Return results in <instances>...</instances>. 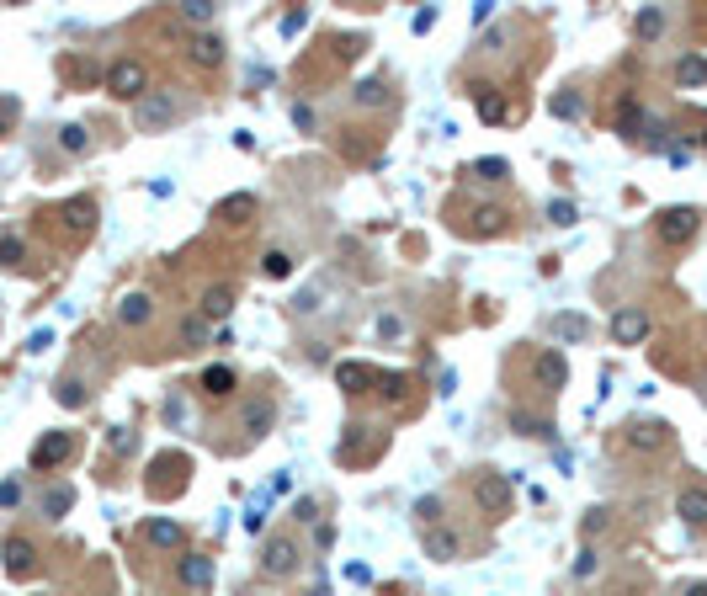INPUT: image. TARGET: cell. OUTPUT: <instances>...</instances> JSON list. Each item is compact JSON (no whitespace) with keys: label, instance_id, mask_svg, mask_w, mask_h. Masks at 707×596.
<instances>
[{"label":"cell","instance_id":"cell-15","mask_svg":"<svg viewBox=\"0 0 707 596\" xmlns=\"http://www.w3.org/2000/svg\"><path fill=\"white\" fill-rule=\"evenodd\" d=\"M676 517H681L687 528H707V490L703 485H687V490L676 496Z\"/></svg>","mask_w":707,"mask_h":596},{"label":"cell","instance_id":"cell-13","mask_svg":"<svg viewBox=\"0 0 707 596\" xmlns=\"http://www.w3.org/2000/svg\"><path fill=\"white\" fill-rule=\"evenodd\" d=\"M538 384L548 389V394H559L564 384H570V362H564V352H538Z\"/></svg>","mask_w":707,"mask_h":596},{"label":"cell","instance_id":"cell-38","mask_svg":"<svg viewBox=\"0 0 707 596\" xmlns=\"http://www.w3.org/2000/svg\"><path fill=\"white\" fill-rule=\"evenodd\" d=\"M511 426H516V432H522V437H548V432H554V426H548V421H532V416H527V410H516V416H511Z\"/></svg>","mask_w":707,"mask_h":596},{"label":"cell","instance_id":"cell-52","mask_svg":"<svg viewBox=\"0 0 707 596\" xmlns=\"http://www.w3.org/2000/svg\"><path fill=\"white\" fill-rule=\"evenodd\" d=\"M303 596H330V592H325V586H314V592H303Z\"/></svg>","mask_w":707,"mask_h":596},{"label":"cell","instance_id":"cell-47","mask_svg":"<svg viewBox=\"0 0 707 596\" xmlns=\"http://www.w3.org/2000/svg\"><path fill=\"white\" fill-rule=\"evenodd\" d=\"M106 442H112V448H117V453H133V432H122V426H117V432H112V437H106Z\"/></svg>","mask_w":707,"mask_h":596},{"label":"cell","instance_id":"cell-7","mask_svg":"<svg viewBox=\"0 0 707 596\" xmlns=\"http://www.w3.org/2000/svg\"><path fill=\"white\" fill-rule=\"evenodd\" d=\"M69 453H75V437H69V432H48V437L32 448V469H37V474H48V469H59Z\"/></svg>","mask_w":707,"mask_h":596},{"label":"cell","instance_id":"cell-25","mask_svg":"<svg viewBox=\"0 0 707 596\" xmlns=\"http://www.w3.org/2000/svg\"><path fill=\"white\" fill-rule=\"evenodd\" d=\"M474 96H479V117H484V123H506V117H511L506 96H490L484 85H474Z\"/></svg>","mask_w":707,"mask_h":596},{"label":"cell","instance_id":"cell-53","mask_svg":"<svg viewBox=\"0 0 707 596\" xmlns=\"http://www.w3.org/2000/svg\"><path fill=\"white\" fill-rule=\"evenodd\" d=\"M697 139H703V149H707V128H703V133H697Z\"/></svg>","mask_w":707,"mask_h":596},{"label":"cell","instance_id":"cell-4","mask_svg":"<svg viewBox=\"0 0 707 596\" xmlns=\"http://www.w3.org/2000/svg\"><path fill=\"white\" fill-rule=\"evenodd\" d=\"M474 501H479L484 517H506L511 512V474H484L474 485Z\"/></svg>","mask_w":707,"mask_h":596},{"label":"cell","instance_id":"cell-32","mask_svg":"<svg viewBox=\"0 0 707 596\" xmlns=\"http://www.w3.org/2000/svg\"><path fill=\"white\" fill-rule=\"evenodd\" d=\"M53 400H59L64 410H80V405H85V384H80V378H64V384L53 389Z\"/></svg>","mask_w":707,"mask_h":596},{"label":"cell","instance_id":"cell-17","mask_svg":"<svg viewBox=\"0 0 707 596\" xmlns=\"http://www.w3.org/2000/svg\"><path fill=\"white\" fill-rule=\"evenodd\" d=\"M144 538H149L154 549H186V533H181V522H170V517H149V522H144Z\"/></svg>","mask_w":707,"mask_h":596},{"label":"cell","instance_id":"cell-16","mask_svg":"<svg viewBox=\"0 0 707 596\" xmlns=\"http://www.w3.org/2000/svg\"><path fill=\"white\" fill-rule=\"evenodd\" d=\"M59 219H64L69 234H90V229H96V203H90V197H75V203L59 208Z\"/></svg>","mask_w":707,"mask_h":596},{"label":"cell","instance_id":"cell-41","mask_svg":"<svg viewBox=\"0 0 707 596\" xmlns=\"http://www.w3.org/2000/svg\"><path fill=\"white\" fill-rule=\"evenodd\" d=\"M378 384H383L378 394H383L389 405H394V400H405V378H399V373H378Z\"/></svg>","mask_w":707,"mask_h":596},{"label":"cell","instance_id":"cell-37","mask_svg":"<svg viewBox=\"0 0 707 596\" xmlns=\"http://www.w3.org/2000/svg\"><path fill=\"white\" fill-rule=\"evenodd\" d=\"M575 219H580V213H575V203H570V197H554V203H548V224H559V229H570Z\"/></svg>","mask_w":707,"mask_h":596},{"label":"cell","instance_id":"cell-48","mask_svg":"<svg viewBox=\"0 0 707 596\" xmlns=\"http://www.w3.org/2000/svg\"><path fill=\"white\" fill-rule=\"evenodd\" d=\"M346 581H357V586H367V581H373V570H367V565H346Z\"/></svg>","mask_w":707,"mask_h":596},{"label":"cell","instance_id":"cell-22","mask_svg":"<svg viewBox=\"0 0 707 596\" xmlns=\"http://www.w3.org/2000/svg\"><path fill=\"white\" fill-rule=\"evenodd\" d=\"M229 309H234V288L213 282V288L202 293V314H208V320H229Z\"/></svg>","mask_w":707,"mask_h":596},{"label":"cell","instance_id":"cell-30","mask_svg":"<svg viewBox=\"0 0 707 596\" xmlns=\"http://www.w3.org/2000/svg\"><path fill=\"white\" fill-rule=\"evenodd\" d=\"M176 11H181V21H192V27H208V21H213V0H181Z\"/></svg>","mask_w":707,"mask_h":596},{"label":"cell","instance_id":"cell-49","mask_svg":"<svg viewBox=\"0 0 707 596\" xmlns=\"http://www.w3.org/2000/svg\"><path fill=\"white\" fill-rule=\"evenodd\" d=\"M298 27H303V11H287V16H282V32H287V37H293V32H298Z\"/></svg>","mask_w":707,"mask_h":596},{"label":"cell","instance_id":"cell-27","mask_svg":"<svg viewBox=\"0 0 707 596\" xmlns=\"http://www.w3.org/2000/svg\"><path fill=\"white\" fill-rule=\"evenodd\" d=\"M59 149H64V155H85V149H90V133H85L80 123H64V128H59Z\"/></svg>","mask_w":707,"mask_h":596},{"label":"cell","instance_id":"cell-42","mask_svg":"<svg viewBox=\"0 0 707 596\" xmlns=\"http://www.w3.org/2000/svg\"><path fill=\"white\" fill-rule=\"evenodd\" d=\"M21 506V480H0V512Z\"/></svg>","mask_w":707,"mask_h":596},{"label":"cell","instance_id":"cell-24","mask_svg":"<svg viewBox=\"0 0 707 596\" xmlns=\"http://www.w3.org/2000/svg\"><path fill=\"white\" fill-rule=\"evenodd\" d=\"M202 394H208V400H224V394H234V373H229L224 362H218V368H208V373H202Z\"/></svg>","mask_w":707,"mask_h":596},{"label":"cell","instance_id":"cell-39","mask_svg":"<svg viewBox=\"0 0 707 596\" xmlns=\"http://www.w3.org/2000/svg\"><path fill=\"white\" fill-rule=\"evenodd\" d=\"M21 256H27V245L16 234H0V266H21Z\"/></svg>","mask_w":707,"mask_h":596},{"label":"cell","instance_id":"cell-46","mask_svg":"<svg viewBox=\"0 0 707 596\" xmlns=\"http://www.w3.org/2000/svg\"><path fill=\"white\" fill-rule=\"evenodd\" d=\"M585 576H596V554H591V549L575 554V581H585Z\"/></svg>","mask_w":707,"mask_h":596},{"label":"cell","instance_id":"cell-1","mask_svg":"<svg viewBox=\"0 0 707 596\" xmlns=\"http://www.w3.org/2000/svg\"><path fill=\"white\" fill-rule=\"evenodd\" d=\"M101 80H106V91H112V96H122V101H138V96L149 91V69H144L138 59H112Z\"/></svg>","mask_w":707,"mask_h":596},{"label":"cell","instance_id":"cell-40","mask_svg":"<svg viewBox=\"0 0 707 596\" xmlns=\"http://www.w3.org/2000/svg\"><path fill=\"white\" fill-rule=\"evenodd\" d=\"M16 117H21V101H16V96H0V139L16 128Z\"/></svg>","mask_w":707,"mask_h":596},{"label":"cell","instance_id":"cell-45","mask_svg":"<svg viewBox=\"0 0 707 596\" xmlns=\"http://www.w3.org/2000/svg\"><path fill=\"white\" fill-rule=\"evenodd\" d=\"M607 522H612V512H607V506H591V512H585V533H601Z\"/></svg>","mask_w":707,"mask_h":596},{"label":"cell","instance_id":"cell-28","mask_svg":"<svg viewBox=\"0 0 707 596\" xmlns=\"http://www.w3.org/2000/svg\"><path fill=\"white\" fill-rule=\"evenodd\" d=\"M351 96H357V107H383V101H389L383 80H357V85H351Z\"/></svg>","mask_w":707,"mask_h":596},{"label":"cell","instance_id":"cell-29","mask_svg":"<svg viewBox=\"0 0 707 596\" xmlns=\"http://www.w3.org/2000/svg\"><path fill=\"white\" fill-rule=\"evenodd\" d=\"M474 176H479V181H506V176H511V160L484 155V160H474Z\"/></svg>","mask_w":707,"mask_h":596},{"label":"cell","instance_id":"cell-34","mask_svg":"<svg viewBox=\"0 0 707 596\" xmlns=\"http://www.w3.org/2000/svg\"><path fill=\"white\" fill-rule=\"evenodd\" d=\"M218 213H224V219H250V213H255V197H250V192L224 197V203H218Z\"/></svg>","mask_w":707,"mask_h":596},{"label":"cell","instance_id":"cell-23","mask_svg":"<svg viewBox=\"0 0 707 596\" xmlns=\"http://www.w3.org/2000/svg\"><path fill=\"white\" fill-rule=\"evenodd\" d=\"M69 506H75V490H69V485H48V490H43V517H48V522H59Z\"/></svg>","mask_w":707,"mask_h":596},{"label":"cell","instance_id":"cell-19","mask_svg":"<svg viewBox=\"0 0 707 596\" xmlns=\"http://www.w3.org/2000/svg\"><path fill=\"white\" fill-rule=\"evenodd\" d=\"M458 549H463V544H458V533H447V528H431V533H426V554H431V560L452 565V560H458Z\"/></svg>","mask_w":707,"mask_h":596},{"label":"cell","instance_id":"cell-36","mask_svg":"<svg viewBox=\"0 0 707 596\" xmlns=\"http://www.w3.org/2000/svg\"><path fill=\"white\" fill-rule=\"evenodd\" d=\"M208 341V320L202 314H186L181 320V346H202Z\"/></svg>","mask_w":707,"mask_h":596},{"label":"cell","instance_id":"cell-14","mask_svg":"<svg viewBox=\"0 0 707 596\" xmlns=\"http://www.w3.org/2000/svg\"><path fill=\"white\" fill-rule=\"evenodd\" d=\"M149 314H154V298L149 293H122L117 298V325L138 330V325H149Z\"/></svg>","mask_w":707,"mask_h":596},{"label":"cell","instance_id":"cell-35","mask_svg":"<svg viewBox=\"0 0 707 596\" xmlns=\"http://www.w3.org/2000/svg\"><path fill=\"white\" fill-rule=\"evenodd\" d=\"M554 330H559L564 341H585V336H591V325H585L580 314H559V320H554Z\"/></svg>","mask_w":707,"mask_h":596},{"label":"cell","instance_id":"cell-12","mask_svg":"<svg viewBox=\"0 0 707 596\" xmlns=\"http://www.w3.org/2000/svg\"><path fill=\"white\" fill-rule=\"evenodd\" d=\"M186 59L202 64V69H218V64H224V37H218V32H192Z\"/></svg>","mask_w":707,"mask_h":596},{"label":"cell","instance_id":"cell-31","mask_svg":"<svg viewBox=\"0 0 707 596\" xmlns=\"http://www.w3.org/2000/svg\"><path fill=\"white\" fill-rule=\"evenodd\" d=\"M287 272H293V256H287V250H266V256H261V277L277 282V277H287Z\"/></svg>","mask_w":707,"mask_h":596},{"label":"cell","instance_id":"cell-11","mask_svg":"<svg viewBox=\"0 0 707 596\" xmlns=\"http://www.w3.org/2000/svg\"><path fill=\"white\" fill-rule=\"evenodd\" d=\"M261 570H266V576H293V570H298V544H293V538H271V544L261 549Z\"/></svg>","mask_w":707,"mask_h":596},{"label":"cell","instance_id":"cell-51","mask_svg":"<svg viewBox=\"0 0 707 596\" xmlns=\"http://www.w3.org/2000/svg\"><path fill=\"white\" fill-rule=\"evenodd\" d=\"M681 596H707V581H692V586H687Z\"/></svg>","mask_w":707,"mask_h":596},{"label":"cell","instance_id":"cell-43","mask_svg":"<svg viewBox=\"0 0 707 596\" xmlns=\"http://www.w3.org/2000/svg\"><path fill=\"white\" fill-rule=\"evenodd\" d=\"M639 117H644V112H639V101H623V107H617V128H623V133H628V128H639Z\"/></svg>","mask_w":707,"mask_h":596},{"label":"cell","instance_id":"cell-20","mask_svg":"<svg viewBox=\"0 0 707 596\" xmlns=\"http://www.w3.org/2000/svg\"><path fill=\"white\" fill-rule=\"evenodd\" d=\"M676 85H707V53H681L676 59Z\"/></svg>","mask_w":707,"mask_h":596},{"label":"cell","instance_id":"cell-10","mask_svg":"<svg viewBox=\"0 0 707 596\" xmlns=\"http://www.w3.org/2000/svg\"><path fill=\"white\" fill-rule=\"evenodd\" d=\"M0 560H5V576H11V581H27V576L37 570V549H32L27 538H5V544H0Z\"/></svg>","mask_w":707,"mask_h":596},{"label":"cell","instance_id":"cell-26","mask_svg":"<svg viewBox=\"0 0 707 596\" xmlns=\"http://www.w3.org/2000/svg\"><path fill=\"white\" fill-rule=\"evenodd\" d=\"M373 378H378V373H373V368H362V362H341V368H335V384H341V389H351V394H357L362 384H373Z\"/></svg>","mask_w":707,"mask_h":596},{"label":"cell","instance_id":"cell-18","mask_svg":"<svg viewBox=\"0 0 707 596\" xmlns=\"http://www.w3.org/2000/svg\"><path fill=\"white\" fill-rule=\"evenodd\" d=\"M500 229H506V213H500V208H468V224H463V234L484 240V234H500Z\"/></svg>","mask_w":707,"mask_h":596},{"label":"cell","instance_id":"cell-8","mask_svg":"<svg viewBox=\"0 0 707 596\" xmlns=\"http://www.w3.org/2000/svg\"><path fill=\"white\" fill-rule=\"evenodd\" d=\"M213 576H218V570H213L208 554H181V560H176V581H181L186 592H213Z\"/></svg>","mask_w":707,"mask_h":596},{"label":"cell","instance_id":"cell-6","mask_svg":"<svg viewBox=\"0 0 707 596\" xmlns=\"http://www.w3.org/2000/svg\"><path fill=\"white\" fill-rule=\"evenodd\" d=\"M612 341L617 346H644L649 341V314L644 309H617L612 314Z\"/></svg>","mask_w":707,"mask_h":596},{"label":"cell","instance_id":"cell-50","mask_svg":"<svg viewBox=\"0 0 707 596\" xmlns=\"http://www.w3.org/2000/svg\"><path fill=\"white\" fill-rule=\"evenodd\" d=\"M314 544H319V549H330V544H335V528H330V522H325V528H314Z\"/></svg>","mask_w":707,"mask_h":596},{"label":"cell","instance_id":"cell-2","mask_svg":"<svg viewBox=\"0 0 707 596\" xmlns=\"http://www.w3.org/2000/svg\"><path fill=\"white\" fill-rule=\"evenodd\" d=\"M271 426H277V405L266 394H245L240 400V432H245V442H261Z\"/></svg>","mask_w":707,"mask_h":596},{"label":"cell","instance_id":"cell-33","mask_svg":"<svg viewBox=\"0 0 707 596\" xmlns=\"http://www.w3.org/2000/svg\"><path fill=\"white\" fill-rule=\"evenodd\" d=\"M548 107H554V117H585V101H580L575 91H559Z\"/></svg>","mask_w":707,"mask_h":596},{"label":"cell","instance_id":"cell-44","mask_svg":"<svg viewBox=\"0 0 707 596\" xmlns=\"http://www.w3.org/2000/svg\"><path fill=\"white\" fill-rule=\"evenodd\" d=\"M415 517H420V522H436V517H442V501H436V496L415 501Z\"/></svg>","mask_w":707,"mask_h":596},{"label":"cell","instance_id":"cell-9","mask_svg":"<svg viewBox=\"0 0 707 596\" xmlns=\"http://www.w3.org/2000/svg\"><path fill=\"white\" fill-rule=\"evenodd\" d=\"M623 442H628L633 453H660V448L671 442V426H665V421H633V426L623 432Z\"/></svg>","mask_w":707,"mask_h":596},{"label":"cell","instance_id":"cell-3","mask_svg":"<svg viewBox=\"0 0 707 596\" xmlns=\"http://www.w3.org/2000/svg\"><path fill=\"white\" fill-rule=\"evenodd\" d=\"M655 229H660V240H665V245H687V240L703 229V213L681 203V208H665V213L655 219Z\"/></svg>","mask_w":707,"mask_h":596},{"label":"cell","instance_id":"cell-21","mask_svg":"<svg viewBox=\"0 0 707 596\" xmlns=\"http://www.w3.org/2000/svg\"><path fill=\"white\" fill-rule=\"evenodd\" d=\"M660 32H665V11H660V5H644V11L633 16V37H639V43H655Z\"/></svg>","mask_w":707,"mask_h":596},{"label":"cell","instance_id":"cell-5","mask_svg":"<svg viewBox=\"0 0 707 596\" xmlns=\"http://www.w3.org/2000/svg\"><path fill=\"white\" fill-rule=\"evenodd\" d=\"M176 112H181V107H176V96H170V91H154V96L144 91L133 117H138V128H165V123H176Z\"/></svg>","mask_w":707,"mask_h":596}]
</instances>
